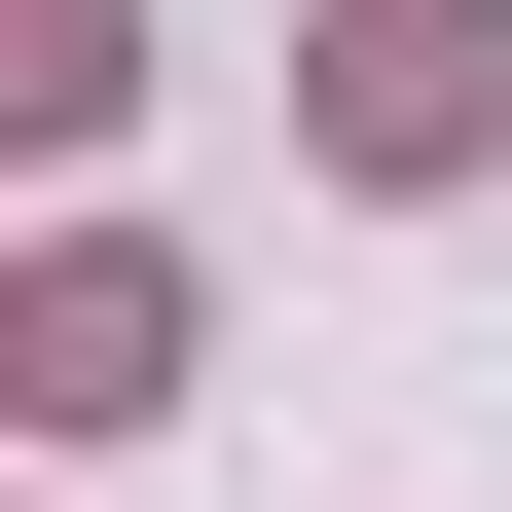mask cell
Masks as SVG:
<instances>
[{
    "label": "cell",
    "mask_w": 512,
    "mask_h": 512,
    "mask_svg": "<svg viewBox=\"0 0 512 512\" xmlns=\"http://www.w3.org/2000/svg\"><path fill=\"white\" fill-rule=\"evenodd\" d=\"M476 110H512L476 0H366V37H330V147H366V183H476Z\"/></svg>",
    "instance_id": "obj_1"
},
{
    "label": "cell",
    "mask_w": 512,
    "mask_h": 512,
    "mask_svg": "<svg viewBox=\"0 0 512 512\" xmlns=\"http://www.w3.org/2000/svg\"><path fill=\"white\" fill-rule=\"evenodd\" d=\"M37 403H74V439H110V403H183V293H147V256H74V293H37Z\"/></svg>",
    "instance_id": "obj_2"
}]
</instances>
